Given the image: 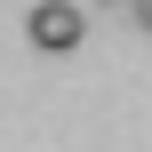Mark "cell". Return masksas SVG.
Instances as JSON below:
<instances>
[{
	"label": "cell",
	"mask_w": 152,
	"mask_h": 152,
	"mask_svg": "<svg viewBox=\"0 0 152 152\" xmlns=\"http://www.w3.org/2000/svg\"><path fill=\"white\" fill-rule=\"evenodd\" d=\"M24 32H32V48H48V56H72L88 24H80V8H72V0H40V8L24 16Z\"/></svg>",
	"instance_id": "6da1fadb"
},
{
	"label": "cell",
	"mask_w": 152,
	"mask_h": 152,
	"mask_svg": "<svg viewBox=\"0 0 152 152\" xmlns=\"http://www.w3.org/2000/svg\"><path fill=\"white\" fill-rule=\"evenodd\" d=\"M136 24H144V32H152V0H136Z\"/></svg>",
	"instance_id": "7a4b0ae2"
}]
</instances>
